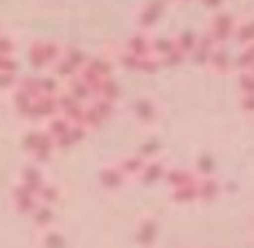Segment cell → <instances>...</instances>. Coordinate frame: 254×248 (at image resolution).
<instances>
[{
    "instance_id": "obj_1",
    "label": "cell",
    "mask_w": 254,
    "mask_h": 248,
    "mask_svg": "<svg viewBox=\"0 0 254 248\" xmlns=\"http://www.w3.org/2000/svg\"><path fill=\"white\" fill-rule=\"evenodd\" d=\"M157 240V222L155 220L145 219L141 220L138 227V233H136V241H138L139 247L150 248Z\"/></svg>"
},
{
    "instance_id": "obj_2",
    "label": "cell",
    "mask_w": 254,
    "mask_h": 248,
    "mask_svg": "<svg viewBox=\"0 0 254 248\" xmlns=\"http://www.w3.org/2000/svg\"><path fill=\"white\" fill-rule=\"evenodd\" d=\"M42 245L46 248H66V240L61 233L56 231H49V233L44 234Z\"/></svg>"
},
{
    "instance_id": "obj_3",
    "label": "cell",
    "mask_w": 254,
    "mask_h": 248,
    "mask_svg": "<svg viewBox=\"0 0 254 248\" xmlns=\"http://www.w3.org/2000/svg\"><path fill=\"white\" fill-rule=\"evenodd\" d=\"M54 220V212L49 208V206H44V208L37 210L35 213V222L39 227H47L51 222Z\"/></svg>"
},
{
    "instance_id": "obj_4",
    "label": "cell",
    "mask_w": 254,
    "mask_h": 248,
    "mask_svg": "<svg viewBox=\"0 0 254 248\" xmlns=\"http://www.w3.org/2000/svg\"><path fill=\"white\" fill-rule=\"evenodd\" d=\"M197 195H198V189L190 188V186H185V188H181L180 191H176L174 198H176L178 201H190V199H193Z\"/></svg>"
},
{
    "instance_id": "obj_5",
    "label": "cell",
    "mask_w": 254,
    "mask_h": 248,
    "mask_svg": "<svg viewBox=\"0 0 254 248\" xmlns=\"http://www.w3.org/2000/svg\"><path fill=\"white\" fill-rule=\"evenodd\" d=\"M198 195H202L205 199L214 198V195H216V186L212 184V182H205L204 188H202L200 191H198Z\"/></svg>"
},
{
    "instance_id": "obj_6",
    "label": "cell",
    "mask_w": 254,
    "mask_h": 248,
    "mask_svg": "<svg viewBox=\"0 0 254 248\" xmlns=\"http://www.w3.org/2000/svg\"><path fill=\"white\" fill-rule=\"evenodd\" d=\"M42 198L47 199V201H54V199H56V191H54V189L46 188L42 191Z\"/></svg>"
},
{
    "instance_id": "obj_7",
    "label": "cell",
    "mask_w": 254,
    "mask_h": 248,
    "mask_svg": "<svg viewBox=\"0 0 254 248\" xmlns=\"http://www.w3.org/2000/svg\"><path fill=\"white\" fill-rule=\"evenodd\" d=\"M119 181H120V179H119V175H117V174H105V182H106V184H110V186H117V184H119Z\"/></svg>"
}]
</instances>
